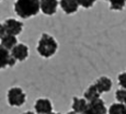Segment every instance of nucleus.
<instances>
[{"mask_svg":"<svg viewBox=\"0 0 126 114\" xmlns=\"http://www.w3.org/2000/svg\"><path fill=\"white\" fill-rule=\"evenodd\" d=\"M117 80H118V84H120L123 89H126V71L121 72L117 77Z\"/></svg>","mask_w":126,"mask_h":114,"instance_id":"6ab92c4d","label":"nucleus"},{"mask_svg":"<svg viewBox=\"0 0 126 114\" xmlns=\"http://www.w3.org/2000/svg\"><path fill=\"white\" fill-rule=\"evenodd\" d=\"M125 106H126V104H123L120 102L112 103L110 105V108L108 109V113L109 114H124Z\"/></svg>","mask_w":126,"mask_h":114,"instance_id":"2eb2a0df","label":"nucleus"},{"mask_svg":"<svg viewBox=\"0 0 126 114\" xmlns=\"http://www.w3.org/2000/svg\"><path fill=\"white\" fill-rule=\"evenodd\" d=\"M88 106L95 114H106L108 113V109H106V106H105V103H104V101L101 98L88 102Z\"/></svg>","mask_w":126,"mask_h":114,"instance_id":"9b49d317","label":"nucleus"},{"mask_svg":"<svg viewBox=\"0 0 126 114\" xmlns=\"http://www.w3.org/2000/svg\"><path fill=\"white\" fill-rule=\"evenodd\" d=\"M10 52H11L12 57H13L16 62H24V60L29 57V54H30L28 45L22 44V43H18Z\"/></svg>","mask_w":126,"mask_h":114,"instance_id":"423d86ee","label":"nucleus"},{"mask_svg":"<svg viewBox=\"0 0 126 114\" xmlns=\"http://www.w3.org/2000/svg\"><path fill=\"white\" fill-rule=\"evenodd\" d=\"M66 114H83V113H77V112H75V111H70V112H67Z\"/></svg>","mask_w":126,"mask_h":114,"instance_id":"4be33fe9","label":"nucleus"},{"mask_svg":"<svg viewBox=\"0 0 126 114\" xmlns=\"http://www.w3.org/2000/svg\"><path fill=\"white\" fill-rule=\"evenodd\" d=\"M110 1V9L113 11H122L125 8L126 0H109Z\"/></svg>","mask_w":126,"mask_h":114,"instance_id":"dca6fc26","label":"nucleus"},{"mask_svg":"<svg viewBox=\"0 0 126 114\" xmlns=\"http://www.w3.org/2000/svg\"><path fill=\"white\" fill-rule=\"evenodd\" d=\"M87 106H88V101L84 98H78V97L72 98V111H75L77 113H83L86 111Z\"/></svg>","mask_w":126,"mask_h":114,"instance_id":"ddd939ff","label":"nucleus"},{"mask_svg":"<svg viewBox=\"0 0 126 114\" xmlns=\"http://www.w3.org/2000/svg\"><path fill=\"white\" fill-rule=\"evenodd\" d=\"M0 1H1V0H0Z\"/></svg>","mask_w":126,"mask_h":114,"instance_id":"a878e982","label":"nucleus"},{"mask_svg":"<svg viewBox=\"0 0 126 114\" xmlns=\"http://www.w3.org/2000/svg\"><path fill=\"white\" fill-rule=\"evenodd\" d=\"M6 34H7V31H6V28H4V24L0 23V40H1Z\"/></svg>","mask_w":126,"mask_h":114,"instance_id":"aec40b11","label":"nucleus"},{"mask_svg":"<svg viewBox=\"0 0 126 114\" xmlns=\"http://www.w3.org/2000/svg\"><path fill=\"white\" fill-rule=\"evenodd\" d=\"M60 8L66 14H72L78 11L79 3L77 0H60Z\"/></svg>","mask_w":126,"mask_h":114,"instance_id":"1a4fd4ad","label":"nucleus"},{"mask_svg":"<svg viewBox=\"0 0 126 114\" xmlns=\"http://www.w3.org/2000/svg\"><path fill=\"white\" fill-rule=\"evenodd\" d=\"M13 10L21 19L32 18L41 11V0H16Z\"/></svg>","mask_w":126,"mask_h":114,"instance_id":"f257e3e1","label":"nucleus"},{"mask_svg":"<svg viewBox=\"0 0 126 114\" xmlns=\"http://www.w3.org/2000/svg\"><path fill=\"white\" fill-rule=\"evenodd\" d=\"M77 1H78L80 7H82V8H84V9H89L95 3L96 0H77Z\"/></svg>","mask_w":126,"mask_h":114,"instance_id":"a211bd4d","label":"nucleus"},{"mask_svg":"<svg viewBox=\"0 0 126 114\" xmlns=\"http://www.w3.org/2000/svg\"><path fill=\"white\" fill-rule=\"evenodd\" d=\"M124 114H126V106H125V112H124Z\"/></svg>","mask_w":126,"mask_h":114,"instance_id":"393cba45","label":"nucleus"},{"mask_svg":"<svg viewBox=\"0 0 126 114\" xmlns=\"http://www.w3.org/2000/svg\"><path fill=\"white\" fill-rule=\"evenodd\" d=\"M108 1H109V0H108Z\"/></svg>","mask_w":126,"mask_h":114,"instance_id":"bb28decb","label":"nucleus"},{"mask_svg":"<svg viewBox=\"0 0 126 114\" xmlns=\"http://www.w3.org/2000/svg\"><path fill=\"white\" fill-rule=\"evenodd\" d=\"M95 86L101 93H106L112 89V80L106 76H102L95 80Z\"/></svg>","mask_w":126,"mask_h":114,"instance_id":"9d476101","label":"nucleus"},{"mask_svg":"<svg viewBox=\"0 0 126 114\" xmlns=\"http://www.w3.org/2000/svg\"><path fill=\"white\" fill-rule=\"evenodd\" d=\"M0 41H1L0 44L3 46V47H6L7 49H9V50H11L14 46L18 44V38H16V35H11V34H6Z\"/></svg>","mask_w":126,"mask_h":114,"instance_id":"4468645a","label":"nucleus"},{"mask_svg":"<svg viewBox=\"0 0 126 114\" xmlns=\"http://www.w3.org/2000/svg\"><path fill=\"white\" fill-rule=\"evenodd\" d=\"M16 64V60L12 57L11 52L0 44V69L7 67H13Z\"/></svg>","mask_w":126,"mask_h":114,"instance_id":"39448f33","label":"nucleus"},{"mask_svg":"<svg viewBox=\"0 0 126 114\" xmlns=\"http://www.w3.org/2000/svg\"><path fill=\"white\" fill-rule=\"evenodd\" d=\"M115 99L117 100V102L126 104V89H118L115 92Z\"/></svg>","mask_w":126,"mask_h":114,"instance_id":"f3484780","label":"nucleus"},{"mask_svg":"<svg viewBox=\"0 0 126 114\" xmlns=\"http://www.w3.org/2000/svg\"><path fill=\"white\" fill-rule=\"evenodd\" d=\"M7 101L10 106H22L26 102V94L20 87H12L7 93Z\"/></svg>","mask_w":126,"mask_h":114,"instance_id":"7ed1b4c3","label":"nucleus"},{"mask_svg":"<svg viewBox=\"0 0 126 114\" xmlns=\"http://www.w3.org/2000/svg\"><path fill=\"white\" fill-rule=\"evenodd\" d=\"M22 114H35V113L33 112V111H26V112H24Z\"/></svg>","mask_w":126,"mask_h":114,"instance_id":"5701e85b","label":"nucleus"},{"mask_svg":"<svg viewBox=\"0 0 126 114\" xmlns=\"http://www.w3.org/2000/svg\"><path fill=\"white\" fill-rule=\"evenodd\" d=\"M101 94L102 93L96 88L95 83H93V84H90V86L87 88V90L83 92V98L86 99L88 102H90V101H93V100H95V99H99L101 97Z\"/></svg>","mask_w":126,"mask_h":114,"instance_id":"f8f14e48","label":"nucleus"},{"mask_svg":"<svg viewBox=\"0 0 126 114\" xmlns=\"http://www.w3.org/2000/svg\"><path fill=\"white\" fill-rule=\"evenodd\" d=\"M83 114H95V113H94L93 111H92L91 109L89 108V106H87V109H86V111L83 112Z\"/></svg>","mask_w":126,"mask_h":114,"instance_id":"412c9836","label":"nucleus"},{"mask_svg":"<svg viewBox=\"0 0 126 114\" xmlns=\"http://www.w3.org/2000/svg\"><path fill=\"white\" fill-rule=\"evenodd\" d=\"M37 53L43 58H50L56 54L58 49V43L54 38V36L49 35L48 33H43L41 35L37 43Z\"/></svg>","mask_w":126,"mask_h":114,"instance_id":"f03ea898","label":"nucleus"},{"mask_svg":"<svg viewBox=\"0 0 126 114\" xmlns=\"http://www.w3.org/2000/svg\"><path fill=\"white\" fill-rule=\"evenodd\" d=\"M3 24H4V28H6L7 34L18 36L23 30V23L21 22V21L16 20V19H13V18L4 20Z\"/></svg>","mask_w":126,"mask_h":114,"instance_id":"20e7f679","label":"nucleus"},{"mask_svg":"<svg viewBox=\"0 0 126 114\" xmlns=\"http://www.w3.org/2000/svg\"><path fill=\"white\" fill-rule=\"evenodd\" d=\"M49 114H59V113H56V112H52V113H49Z\"/></svg>","mask_w":126,"mask_h":114,"instance_id":"b1692460","label":"nucleus"},{"mask_svg":"<svg viewBox=\"0 0 126 114\" xmlns=\"http://www.w3.org/2000/svg\"><path fill=\"white\" fill-rule=\"evenodd\" d=\"M34 110L37 114H49L53 112L52 101L47 98H40L35 101Z\"/></svg>","mask_w":126,"mask_h":114,"instance_id":"0eeeda50","label":"nucleus"},{"mask_svg":"<svg viewBox=\"0 0 126 114\" xmlns=\"http://www.w3.org/2000/svg\"><path fill=\"white\" fill-rule=\"evenodd\" d=\"M57 0H41V11L46 16H54L57 11Z\"/></svg>","mask_w":126,"mask_h":114,"instance_id":"6e6552de","label":"nucleus"}]
</instances>
